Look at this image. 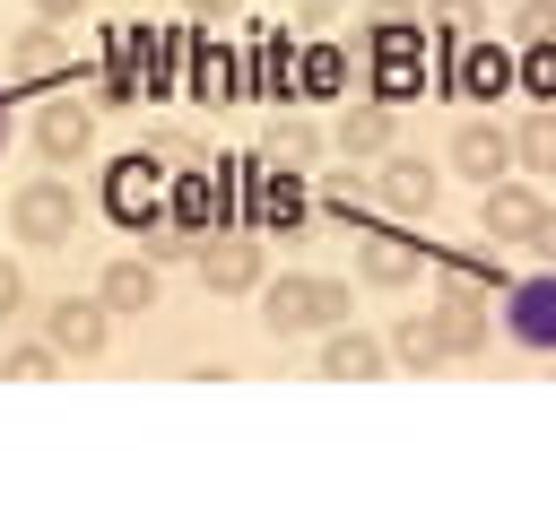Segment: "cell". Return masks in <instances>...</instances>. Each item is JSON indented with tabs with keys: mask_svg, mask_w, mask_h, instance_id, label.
<instances>
[{
	"mask_svg": "<svg viewBox=\"0 0 556 521\" xmlns=\"http://www.w3.org/2000/svg\"><path fill=\"white\" fill-rule=\"evenodd\" d=\"M104 208H113L122 234H156L165 226V165H156V148H130V156L104 165Z\"/></svg>",
	"mask_w": 556,
	"mask_h": 521,
	"instance_id": "cell-3",
	"label": "cell"
},
{
	"mask_svg": "<svg viewBox=\"0 0 556 521\" xmlns=\"http://www.w3.org/2000/svg\"><path fill=\"white\" fill-rule=\"evenodd\" d=\"M217 208H226V182H217V174H165V226L208 234Z\"/></svg>",
	"mask_w": 556,
	"mask_h": 521,
	"instance_id": "cell-14",
	"label": "cell"
},
{
	"mask_svg": "<svg viewBox=\"0 0 556 521\" xmlns=\"http://www.w3.org/2000/svg\"><path fill=\"white\" fill-rule=\"evenodd\" d=\"M391 139H400V104H382V96H365V104H348L330 122V148L339 156H382Z\"/></svg>",
	"mask_w": 556,
	"mask_h": 521,
	"instance_id": "cell-13",
	"label": "cell"
},
{
	"mask_svg": "<svg viewBox=\"0 0 556 521\" xmlns=\"http://www.w3.org/2000/svg\"><path fill=\"white\" fill-rule=\"evenodd\" d=\"M295 9H304V26H330V17L348 9V0H295Z\"/></svg>",
	"mask_w": 556,
	"mask_h": 521,
	"instance_id": "cell-34",
	"label": "cell"
},
{
	"mask_svg": "<svg viewBox=\"0 0 556 521\" xmlns=\"http://www.w3.org/2000/svg\"><path fill=\"white\" fill-rule=\"evenodd\" d=\"M9 78H17V87H70V78H78L61 17H35V26L9 35Z\"/></svg>",
	"mask_w": 556,
	"mask_h": 521,
	"instance_id": "cell-6",
	"label": "cell"
},
{
	"mask_svg": "<svg viewBox=\"0 0 556 521\" xmlns=\"http://www.w3.org/2000/svg\"><path fill=\"white\" fill-rule=\"evenodd\" d=\"M382 365H391V347H382V339H365V330H348V321L321 339V373H330V382H374Z\"/></svg>",
	"mask_w": 556,
	"mask_h": 521,
	"instance_id": "cell-17",
	"label": "cell"
},
{
	"mask_svg": "<svg viewBox=\"0 0 556 521\" xmlns=\"http://www.w3.org/2000/svg\"><path fill=\"white\" fill-rule=\"evenodd\" d=\"M452 96H460V104H504V96H521V78H513V35H460V52H452Z\"/></svg>",
	"mask_w": 556,
	"mask_h": 521,
	"instance_id": "cell-5",
	"label": "cell"
},
{
	"mask_svg": "<svg viewBox=\"0 0 556 521\" xmlns=\"http://www.w3.org/2000/svg\"><path fill=\"white\" fill-rule=\"evenodd\" d=\"M356 269H365V287H408V278L426 269V243H408V234H365Z\"/></svg>",
	"mask_w": 556,
	"mask_h": 521,
	"instance_id": "cell-19",
	"label": "cell"
},
{
	"mask_svg": "<svg viewBox=\"0 0 556 521\" xmlns=\"http://www.w3.org/2000/svg\"><path fill=\"white\" fill-rule=\"evenodd\" d=\"M539 208H547V200H539L521 174H504V182H486V191H478V234H486V243H530Z\"/></svg>",
	"mask_w": 556,
	"mask_h": 521,
	"instance_id": "cell-10",
	"label": "cell"
},
{
	"mask_svg": "<svg viewBox=\"0 0 556 521\" xmlns=\"http://www.w3.org/2000/svg\"><path fill=\"white\" fill-rule=\"evenodd\" d=\"M452 174H469L478 191H486V182H504V174H513V130H504V122H486V113H469V122L452 130Z\"/></svg>",
	"mask_w": 556,
	"mask_h": 521,
	"instance_id": "cell-9",
	"label": "cell"
},
{
	"mask_svg": "<svg viewBox=\"0 0 556 521\" xmlns=\"http://www.w3.org/2000/svg\"><path fill=\"white\" fill-rule=\"evenodd\" d=\"M556 35V0H513V43H547Z\"/></svg>",
	"mask_w": 556,
	"mask_h": 521,
	"instance_id": "cell-30",
	"label": "cell"
},
{
	"mask_svg": "<svg viewBox=\"0 0 556 521\" xmlns=\"http://www.w3.org/2000/svg\"><path fill=\"white\" fill-rule=\"evenodd\" d=\"M61 365H70V356H61L52 339H17V347L0 356V373H9V382H52Z\"/></svg>",
	"mask_w": 556,
	"mask_h": 521,
	"instance_id": "cell-27",
	"label": "cell"
},
{
	"mask_svg": "<svg viewBox=\"0 0 556 521\" xmlns=\"http://www.w3.org/2000/svg\"><path fill=\"white\" fill-rule=\"evenodd\" d=\"M9 226H17V243H35V252H70V234H78V191H70V174H26V182L9 191Z\"/></svg>",
	"mask_w": 556,
	"mask_h": 521,
	"instance_id": "cell-2",
	"label": "cell"
},
{
	"mask_svg": "<svg viewBox=\"0 0 556 521\" xmlns=\"http://www.w3.org/2000/svg\"><path fill=\"white\" fill-rule=\"evenodd\" d=\"M365 43H374V61H382V52H417L426 26H417L408 0H374V9H365Z\"/></svg>",
	"mask_w": 556,
	"mask_h": 521,
	"instance_id": "cell-22",
	"label": "cell"
},
{
	"mask_svg": "<svg viewBox=\"0 0 556 521\" xmlns=\"http://www.w3.org/2000/svg\"><path fill=\"white\" fill-rule=\"evenodd\" d=\"M17 313H26V278H17V260L0 252V330H9Z\"/></svg>",
	"mask_w": 556,
	"mask_h": 521,
	"instance_id": "cell-32",
	"label": "cell"
},
{
	"mask_svg": "<svg viewBox=\"0 0 556 521\" xmlns=\"http://www.w3.org/2000/svg\"><path fill=\"white\" fill-rule=\"evenodd\" d=\"M530 252H539V260H556V200L539 208V226H530Z\"/></svg>",
	"mask_w": 556,
	"mask_h": 521,
	"instance_id": "cell-33",
	"label": "cell"
},
{
	"mask_svg": "<svg viewBox=\"0 0 556 521\" xmlns=\"http://www.w3.org/2000/svg\"><path fill=\"white\" fill-rule=\"evenodd\" d=\"M365 200H374V182H356V174H330V182H321V208H330V217H356Z\"/></svg>",
	"mask_w": 556,
	"mask_h": 521,
	"instance_id": "cell-31",
	"label": "cell"
},
{
	"mask_svg": "<svg viewBox=\"0 0 556 521\" xmlns=\"http://www.w3.org/2000/svg\"><path fill=\"white\" fill-rule=\"evenodd\" d=\"M96 295H104V313H148L156 304V260H104Z\"/></svg>",
	"mask_w": 556,
	"mask_h": 521,
	"instance_id": "cell-21",
	"label": "cell"
},
{
	"mask_svg": "<svg viewBox=\"0 0 556 521\" xmlns=\"http://www.w3.org/2000/svg\"><path fill=\"white\" fill-rule=\"evenodd\" d=\"M252 295H261V330L269 339H304V330H339L348 321V287L339 278H313V269H278Z\"/></svg>",
	"mask_w": 556,
	"mask_h": 521,
	"instance_id": "cell-1",
	"label": "cell"
},
{
	"mask_svg": "<svg viewBox=\"0 0 556 521\" xmlns=\"http://www.w3.org/2000/svg\"><path fill=\"white\" fill-rule=\"evenodd\" d=\"M495 304H504V321H495V330H504L521 356H556V260H547V269H530V278H504V295H495Z\"/></svg>",
	"mask_w": 556,
	"mask_h": 521,
	"instance_id": "cell-4",
	"label": "cell"
},
{
	"mask_svg": "<svg viewBox=\"0 0 556 521\" xmlns=\"http://www.w3.org/2000/svg\"><path fill=\"white\" fill-rule=\"evenodd\" d=\"M87 0H35V17H78Z\"/></svg>",
	"mask_w": 556,
	"mask_h": 521,
	"instance_id": "cell-36",
	"label": "cell"
},
{
	"mask_svg": "<svg viewBox=\"0 0 556 521\" xmlns=\"http://www.w3.org/2000/svg\"><path fill=\"white\" fill-rule=\"evenodd\" d=\"M374 200L382 208H400V217H426L434 200H443V174L417 156V148H382V174H374Z\"/></svg>",
	"mask_w": 556,
	"mask_h": 521,
	"instance_id": "cell-7",
	"label": "cell"
},
{
	"mask_svg": "<svg viewBox=\"0 0 556 521\" xmlns=\"http://www.w3.org/2000/svg\"><path fill=\"white\" fill-rule=\"evenodd\" d=\"M295 96H304V104H330V96H348V52H339L330 35H313V43L295 52Z\"/></svg>",
	"mask_w": 556,
	"mask_h": 521,
	"instance_id": "cell-18",
	"label": "cell"
},
{
	"mask_svg": "<svg viewBox=\"0 0 556 521\" xmlns=\"http://www.w3.org/2000/svg\"><path fill=\"white\" fill-rule=\"evenodd\" d=\"M513 78L530 104H556V35L547 43H513Z\"/></svg>",
	"mask_w": 556,
	"mask_h": 521,
	"instance_id": "cell-26",
	"label": "cell"
},
{
	"mask_svg": "<svg viewBox=\"0 0 556 521\" xmlns=\"http://www.w3.org/2000/svg\"><path fill=\"white\" fill-rule=\"evenodd\" d=\"M252 87L278 96V104L295 96V43H287L278 26H252Z\"/></svg>",
	"mask_w": 556,
	"mask_h": 521,
	"instance_id": "cell-20",
	"label": "cell"
},
{
	"mask_svg": "<svg viewBox=\"0 0 556 521\" xmlns=\"http://www.w3.org/2000/svg\"><path fill=\"white\" fill-rule=\"evenodd\" d=\"M43 339H52L61 356H104V339H113L104 295H61V304H43Z\"/></svg>",
	"mask_w": 556,
	"mask_h": 521,
	"instance_id": "cell-12",
	"label": "cell"
},
{
	"mask_svg": "<svg viewBox=\"0 0 556 521\" xmlns=\"http://www.w3.org/2000/svg\"><path fill=\"white\" fill-rule=\"evenodd\" d=\"M426 87H434V78H426L417 52H382V61H374V96H382V104H417Z\"/></svg>",
	"mask_w": 556,
	"mask_h": 521,
	"instance_id": "cell-25",
	"label": "cell"
},
{
	"mask_svg": "<svg viewBox=\"0 0 556 521\" xmlns=\"http://www.w3.org/2000/svg\"><path fill=\"white\" fill-rule=\"evenodd\" d=\"M321 148H330V139H321L313 122H278V130H269V165H313Z\"/></svg>",
	"mask_w": 556,
	"mask_h": 521,
	"instance_id": "cell-28",
	"label": "cell"
},
{
	"mask_svg": "<svg viewBox=\"0 0 556 521\" xmlns=\"http://www.w3.org/2000/svg\"><path fill=\"white\" fill-rule=\"evenodd\" d=\"M191 260H200L208 295H252V287L269 278V260H261V243H252V234H208Z\"/></svg>",
	"mask_w": 556,
	"mask_h": 521,
	"instance_id": "cell-11",
	"label": "cell"
},
{
	"mask_svg": "<svg viewBox=\"0 0 556 521\" xmlns=\"http://www.w3.org/2000/svg\"><path fill=\"white\" fill-rule=\"evenodd\" d=\"M504 9H513V0H504Z\"/></svg>",
	"mask_w": 556,
	"mask_h": 521,
	"instance_id": "cell-38",
	"label": "cell"
},
{
	"mask_svg": "<svg viewBox=\"0 0 556 521\" xmlns=\"http://www.w3.org/2000/svg\"><path fill=\"white\" fill-rule=\"evenodd\" d=\"M426 26H434V35H452V43H460V35H486V0H434V9H426Z\"/></svg>",
	"mask_w": 556,
	"mask_h": 521,
	"instance_id": "cell-29",
	"label": "cell"
},
{
	"mask_svg": "<svg viewBox=\"0 0 556 521\" xmlns=\"http://www.w3.org/2000/svg\"><path fill=\"white\" fill-rule=\"evenodd\" d=\"M191 96H200V104H217V96H243V61H235L226 43H208V35L191 43Z\"/></svg>",
	"mask_w": 556,
	"mask_h": 521,
	"instance_id": "cell-23",
	"label": "cell"
},
{
	"mask_svg": "<svg viewBox=\"0 0 556 521\" xmlns=\"http://www.w3.org/2000/svg\"><path fill=\"white\" fill-rule=\"evenodd\" d=\"M382 347H391V365H408V373H434V365H452V339H443V313H400Z\"/></svg>",
	"mask_w": 556,
	"mask_h": 521,
	"instance_id": "cell-15",
	"label": "cell"
},
{
	"mask_svg": "<svg viewBox=\"0 0 556 521\" xmlns=\"http://www.w3.org/2000/svg\"><path fill=\"white\" fill-rule=\"evenodd\" d=\"M513 165L521 174H556V104H530L513 122Z\"/></svg>",
	"mask_w": 556,
	"mask_h": 521,
	"instance_id": "cell-24",
	"label": "cell"
},
{
	"mask_svg": "<svg viewBox=\"0 0 556 521\" xmlns=\"http://www.w3.org/2000/svg\"><path fill=\"white\" fill-rule=\"evenodd\" d=\"M304 208H313V200H304V174H295V165H287V174L252 165V217H261V226L287 234V226H304Z\"/></svg>",
	"mask_w": 556,
	"mask_h": 521,
	"instance_id": "cell-16",
	"label": "cell"
},
{
	"mask_svg": "<svg viewBox=\"0 0 556 521\" xmlns=\"http://www.w3.org/2000/svg\"><path fill=\"white\" fill-rule=\"evenodd\" d=\"M35 148H43V165H78L87 148H96V104H78L70 87L35 113Z\"/></svg>",
	"mask_w": 556,
	"mask_h": 521,
	"instance_id": "cell-8",
	"label": "cell"
},
{
	"mask_svg": "<svg viewBox=\"0 0 556 521\" xmlns=\"http://www.w3.org/2000/svg\"><path fill=\"white\" fill-rule=\"evenodd\" d=\"M0 148H9V87H0Z\"/></svg>",
	"mask_w": 556,
	"mask_h": 521,
	"instance_id": "cell-37",
	"label": "cell"
},
{
	"mask_svg": "<svg viewBox=\"0 0 556 521\" xmlns=\"http://www.w3.org/2000/svg\"><path fill=\"white\" fill-rule=\"evenodd\" d=\"M182 9H191V17H200V26H208V17H226V9H235V0H182Z\"/></svg>",
	"mask_w": 556,
	"mask_h": 521,
	"instance_id": "cell-35",
	"label": "cell"
}]
</instances>
